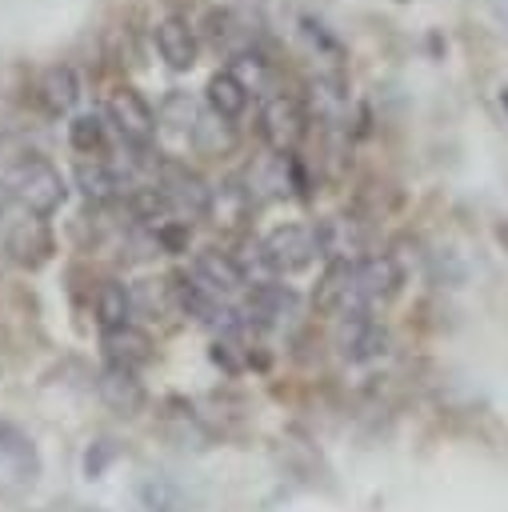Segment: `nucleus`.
Instances as JSON below:
<instances>
[{
    "mask_svg": "<svg viewBox=\"0 0 508 512\" xmlns=\"http://www.w3.org/2000/svg\"><path fill=\"white\" fill-rule=\"evenodd\" d=\"M0 464L20 484H32L40 476V452H36L32 436L20 424H12V420H0Z\"/></svg>",
    "mask_w": 508,
    "mask_h": 512,
    "instance_id": "nucleus-11",
    "label": "nucleus"
},
{
    "mask_svg": "<svg viewBox=\"0 0 508 512\" xmlns=\"http://www.w3.org/2000/svg\"><path fill=\"white\" fill-rule=\"evenodd\" d=\"M192 280L204 284L208 292L216 296H228L236 288H244V276L232 260V252H220V248H200L196 260H192Z\"/></svg>",
    "mask_w": 508,
    "mask_h": 512,
    "instance_id": "nucleus-12",
    "label": "nucleus"
},
{
    "mask_svg": "<svg viewBox=\"0 0 508 512\" xmlns=\"http://www.w3.org/2000/svg\"><path fill=\"white\" fill-rule=\"evenodd\" d=\"M116 460V444L112 440H96L92 448H88V456H84V476L92 480V476H104V468Z\"/></svg>",
    "mask_w": 508,
    "mask_h": 512,
    "instance_id": "nucleus-28",
    "label": "nucleus"
},
{
    "mask_svg": "<svg viewBox=\"0 0 508 512\" xmlns=\"http://www.w3.org/2000/svg\"><path fill=\"white\" fill-rule=\"evenodd\" d=\"M496 240H500V248H504V252H508V220H504V224H500V228H496Z\"/></svg>",
    "mask_w": 508,
    "mask_h": 512,
    "instance_id": "nucleus-30",
    "label": "nucleus"
},
{
    "mask_svg": "<svg viewBox=\"0 0 508 512\" xmlns=\"http://www.w3.org/2000/svg\"><path fill=\"white\" fill-rule=\"evenodd\" d=\"M208 32H212V40H216V48H224V52H240V40H244V28L228 16V12H212L208 16Z\"/></svg>",
    "mask_w": 508,
    "mask_h": 512,
    "instance_id": "nucleus-26",
    "label": "nucleus"
},
{
    "mask_svg": "<svg viewBox=\"0 0 508 512\" xmlns=\"http://www.w3.org/2000/svg\"><path fill=\"white\" fill-rule=\"evenodd\" d=\"M504 108H508V88H504Z\"/></svg>",
    "mask_w": 508,
    "mask_h": 512,
    "instance_id": "nucleus-31",
    "label": "nucleus"
},
{
    "mask_svg": "<svg viewBox=\"0 0 508 512\" xmlns=\"http://www.w3.org/2000/svg\"><path fill=\"white\" fill-rule=\"evenodd\" d=\"M76 184H80V192L92 200V204H108V200H116L124 188H128V176H120L112 164H104V160H84L80 168H76Z\"/></svg>",
    "mask_w": 508,
    "mask_h": 512,
    "instance_id": "nucleus-17",
    "label": "nucleus"
},
{
    "mask_svg": "<svg viewBox=\"0 0 508 512\" xmlns=\"http://www.w3.org/2000/svg\"><path fill=\"white\" fill-rule=\"evenodd\" d=\"M200 104L184 92V88H172L164 100H160V108H156V120L164 124V128H172V132H196V124H200Z\"/></svg>",
    "mask_w": 508,
    "mask_h": 512,
    "instance_id": "nucleus-22",
    "label": "nucleus"
},
{
    "mask_svg": "<svg viewBox=\"0 0 508 512\" xmlns=\"http://www.w3.org/2000/svg\"><path fill=\"white\" fill-rule=\"evenodd\" d=\"M96 320H100L104 332L132 324V292H128V284L104 280V284L96 288Z\"/></svg>",
    "mask_w": 508,
    "mask_h": 512,
    "instance_id": "nucleus-18",
    "label": "nucleus"
},
{
    "mask_svg": "<svg viewBox=\"0 0 508 512\" xmlns=\"http://www.w3.org/2000/svg\"><path fill=\"white\" fill-rule=\"evenodd\" d=\"M192 136H196V144H200L204 152H212V156H216V152H228V148L236 144V132H232V120H220L216 112H204Z\"/></svg>",
    "mask_w": 508,
    "mask_h": 512,
    "instance_id": "nucleus-24",
    "label": "nucleus"
},
{
    "mask_svg": "<svg viewBox=\"0 0 508 512\" xmlns=\"http://www.w3.org/2000/svg\"><path fill=\"white\" fill-rule=\"evenodd\" d=\"M140 504H144L148 512H188L184 492H180L172 480H164V476H148V480L140 484Z\"/></svg>",
    "mask_w": 508,
    "mask_h": 512,
    "instance_id": "nucleus-23",
    "label": "nucleus"
},
{
    "mask_svg": "<svg viewBox=\"0 0 508 512\" xmlns=\"http://www.w3.org/2000/svg\"><path fill=\"white\" fill-rule=\"evenodd\" d=\"M208 104H212V112H216L220 120H236V116H244V108H248V88H244L232 72H216V76L208 80Z\"/></svg>",
    "mask_w": 508,
    "mask_h": 512,
    "instance_id": "nucleus-19",
    "label": "nucleus"
},
{
    "mask_svg": "<svg viewBox=\"0 0 508 512\" xmlns=\"http://www.w3.org/2000/svg\"><path fill=\"white\" fill-rule=\"evenodd\" d=\"M348 288H352V264H328L316 284V312L340 316L348 304Z\"/></svg>",
    "mask_w": 508,
    "mask_h": 512,
    "instance_id": "nucleus-20",
    "label": "nucleus"
},
{
    "mask_svg": "<svg viewBox=\"0 0 508 512\" xmlns=\"http://www.w3.org/2000/svg\"><path fill=\"white\" fill-rule=\"evenodd\" d=\"M100 396H104V404L108 408H116V412H124V416H136L140 408H144V384L136 380V372H128V368H104V376H100Z\"/></svg>",
    "mask_w": 508,
    "mask_h": 512,
    "instance_id": "nucleus-16",
    "label": "nucleus"
},
{
    "mask_svg": "<svg viewBox=\"0 0 508 512\" xmlns=\"http://www.w3.org/2000/svg\"><path fill=\"white\" fill-rule=\"evenodd\" d=\"M68 140H72V148L84 152V156L100 152V148H104V124H100V116H76V120L68 124Z\"/></svg>",
    "mask_w": 508,
    "mask_h": 512,
    "instance_id": "nucleus-25",
    "label": "nucleus"
},
{
    "mask_svg": "<svg viewBox=\"0 0 508 512\" xmlns=\"http://www.w3.org/2000/svg\"><path fill=\"white\" fill-rule=\"evenodd\" d=\"M104 356H108L112 368L136 372L140 364L152 360V340L140 328H132V324L128 328H112V332H104Z\"/></svg>",
    "mask_w": 508,
    "mask_h": 512,
    "instance_id": "nucleus-15",
    "label": "nucleus"
},
{
    "mask_svg": "<svg viewBox=\"0 0 508 512\" xmlns=\"http://www.w3.org/2000/svg\"><path fill=\"white\" fill-rule=\"evenodd\" d=\"M128 292H132V316L160 320V316L176 312V296H172L168 280H136Z\"/></svg>",
    "mask_w": 508,
    "mask_h": 512,
    "instance_id": "nucleus-21",
    "label": "nucleus"
},
{
    "mask_svg": "<svg viewBox=\"0 0 508 512\" xmlns=\"http://www.w3.org/2000/svg\"><path fill=\"white\" fill-rule=\"evenodd\" d=\"M56 252V240H52V228L40 220V216H24L12 224L8 232V256L24 268H44Z\"/></svg>",
    "mask_w": 508,
    "mask_h": 512,
    "instance_id": "nucleus-10",
    "label": "nucleus"
},
{
    "mask_svg": "<svg viewBox=\"0 0 508 512\" xmlns=\"http://www.w3.org/2000/svg\"><path fill=\"white\" fill-rule=\"evenodd\" d=\"M108 116H112L116 132L124 136V144H136V148L152 144V136H156V112L148 108V100L136 88H116L108 96Z\"/></svg>",
    "mask_w": 508,
    "mask_h": 512,
    "instance_id": "nucleus-6",
    "label": "nucleus"
},
{
    "mask_svg": "<svg viewBox=\"0 0 508 512\" xmlns=\"http://www.w3.org/2000/svg\"><path fill=\"white\" fill-rule=\"evenodd\" d=\"M156 192L164 196V204L180 216H208V204H212V188L188 172L184 164L176 160H164L160 172H156Z\"/></svg>",
    "mask_w": 508,
    "mask_h": 512,
    "instance_id": "nucleus-3",
    "label": "nucleus"
},
{
    "mask_svg": "<svg viewBox=\"0 0 508 512\" xmlns=\"http://www.w3.org/2000/svg\"><path fill=\"white\" fill-rule=\"evenodd\" d=\"M260 244H264V256H268L272 272H300V268H308L320 256L316 232L304 228V224H280Z\"/></svg>",
    "mask_w": 508,
    "mask_h": 512,
    "instance_id": "nucleus-4",
    "label": "nucleus"
},
{
    "mask_svg": "<svg viewBox=\"0 0 508 512\" xmlns=\"http://www.w3.org/2000/svg\"><path fill=\"white\" fill-rule=\"evenodd\" d=\"M312 104H320L324 116H336V112L348 104L344 84H340V80H316V84H312Z\"/></svg>",
    "mask_w": 508,
    "mask_h": 512,
    "instance_id": "nucleus-27",
    "label": "nucleus"
},
{
    "mask_svg": "<svg viewBox=\"0 0 508 512\" xmlns=\"http://www.w3.org/2000/svg\"><path fill=\"white\" fill-rule=\"evenodd\" d=\"M400 288V264L392 256H364L360 264H352V288H348V304L344 312L356 308H372L380 300H388ZM340 312V316H344Z\"/></svg>",
    "mask_w": 508,
    "mask_h": 512,
    "instance_id": "nucleus-2",
    "label": "nucleus"
},
{
    "mask_svg": "<svg viewBox=\"0 0 508 512\" xmlns=\"http://www.w3.org/2000/svg\"><path fill=\"white\" fill-rule=\"evenodd\" d=\"M436 276H444L448 284H460V280H464V264L456 260V252H452V248L436 252Z\"/></svg>",
    "mask_w": 508,
    "mask_h": 512,
    "instance_id": "nucleus-29",
    "label": "nucleus"
},
{
    "mask_svg": "<svg viewBox=\"0 0 508 512\" xmlns=\"http://www.w3.org/2000/svg\"><path fill=\"white\" fill-rule=\"evenodd\" d=\"M64 192H68L64 176L44 160H32V164H24L16 172V196L24 200V208L32 216H52L64 204Z\"/></svg>",
    "mask_w": 508,
    "mask_h": 512,
    "instance_id": "nucleus-5",
    "label": "nucleus"
},
{
    "mask_svg": "<svg viewBox=\"0 0 508 512\" xmlns=\"http://www.w3.org/2000/svg\"><path fill=\"white\" fill-rule=\"evenodd\" d=\"M336 348H340L344 360L368 364V360H376V356L388 352V328H384V320L372 308L344 312L340 324H336Z\"/></svg>",
    "mask_w": 508,
    "mask_h": 512,
    "instance_id": "nucleus-1",
    "label": "nucleus"
},
{
    "mask_svg": "<svg viewBox=\"0 0 508 512\" xmlns=\"http://www.w3.org/2000/svg\"><path fill=\"white\" fill-rule=\"evenodd\" d=\"M156 48L168 60V68H176V72H184V68L196 64V32L180 16H164L156 24Z\"/></svg>",
    "mask_w": 508,
    "mask_h": 512,
    "instance_id": "nucleus-14",
    "label": "nucleus"
},
{
    "mask_svg": "<svg viewBox=\"0 0 508 512\" xmlns=\"http://www.w3.org/2000/svg\"><path fill=\"white\" fill-rule=\"evenodd\" d=\"M316 248L328 264H360L364 260V228L348 216H324L316 228Z\"/></svg>",
    "mask_w": 508,
    "mask_h": 512,
    "instance_id": "nucleus-8",
    "label": "nucleus"
},
{
    "mask_svg": "<svg viewBox=\"0 0 508 512\" xmlns=\"http://www.w3.org/2000/svg\"><path fill=\"white\" fill-rule=\"evenodd\" d=\"M60 512H80V508H60Z\"/></svg>",
    "mask_w": 508,
    "mask_h": 512,
    "instance_id": "nucleus-32",
    "label": "nucleus"
},
{
    "mask_svg": "<svg viewBox=\"0 0 508 512\" xmlns=\"http://www.w3.org/2000/svg\"><path fill=\"white\" fill-rule=\"evenodd\" d=\"M260 132H264V140H268L280 156H288V152L296 148L300 132H304L300 104H296L292 96H284V92H272V96L264 100V108H260Z\"/></svg>",
    "mask_w": 508,
    "mask_h": 512,
    "instance_id": "nucleus-7",
    "label": "nucleus"
},
{
    "mask_svg": "<svg viewBox=\"0 0 508 512\" xmlns=\"http://www.w3.org/2000/svg\"><path fill=\"white\" fill-rule=\"evenodd\" d=\"M296 308H300V300H296V292L292 288H284V284H276V280H268V284H256L252 288V296H248V304H244V328L248 324H256V328H276V324H288L292 316H296Z\"/></svg>",
    "mask_w": 508,
    "mask_h": 512,
    "instance_id": "nucleus-9",
    "label": "nucleus"
},
{
    "mask_svg": "<svg viewBox=\"0 0 508 512\" xmlns=\"http://www.w3.org/2000/svg\"><path fill=\"white\" fill-rule=\"evenodd\" d=\"M36 100H40V108L48 116H68L76 108V100H80V76L68 64L48 68L40 76V84H36Z\"/></svg>",
    "mask_w": 508,
    "mask_h": 512,
    "instance_id": "nucleus-13",
    "label": "nucleus"
}]
</instances>
